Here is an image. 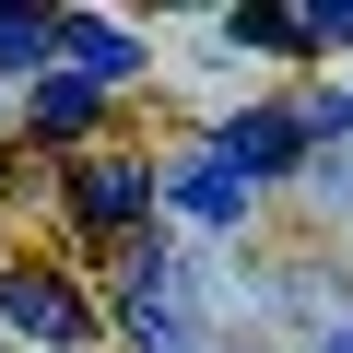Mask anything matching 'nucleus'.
<instances>
[{
	"mask_svg": "<svg viewBox=\"0 0 353 353\" xmlns=\"http://www.w3.org/2000/svg\"><path fill=\"white\" fill-rule=\"evenodd\" d=\"M71 212H83L94 236H130V224L153 212V165H130V153H83V165H71Z\"/></svg>",
	"mask_w": 353,
	"mask_h": 353,
	"instance_id": "f257e3e1",
	"label": "nucleus"
},
{
	"mask_svg": "<svg viewBox=\"0 0 353 353\" xmlns=\"http://www.w3.org/2000/svg\"><path fill=\"white\" fill-rule=\"evenodd\" d=\"M0 306H12V330L48 341V353H83V341H94V306H83L59 271H12V283H0Z\"/></svg>",
	"mask_w": 353,
	"mask_h": 353,
	"instance_id": "f03ea898",
	"label": "nucleus"
},
{
	"mask_svg": "<svg viewBox=\"0 0 353 353\" xmlns=\"http://www.w3.org/2000/svg\"><path fill=\"white\" fill-rule=\"evenodd\" d=\"M48 48H71V83H94V94H106V83H141V36L106 24V12H59Z\"/></svg>",
	"mask_w": 353,
	"mask_h": 353,
	"instance_id": "7ed1b4c3",
	"label": "nucleus"
},
{
	"mask_svg": "<svg viewBox=\"0 0 353 353\" xmlns=\"http://www.w3.org/2000/svg\"><path fill=\"white\" fill-rule=\"evenodd\" d=\"M294 153H306V130H294V106H248V118L224 130V153H212V165H236L248 189H259V176H283Z\"/></svg>",
	"mask_w": 353,
	"mask_h": 353,
	"instance_id": "20e7f679",
	"label": "nucleus"
},
{
	"mask_svg": "<svg viewBox=\"0 0 353 353\" xmlns=\"http://www.w3.org/2000/svg\"><path fill=\"white\" fill-rule=\"evenodd\" d=\"M165 189H176V212H189V224H236V212H248V176H236V165H212V153H189Z\"/></svg>",
	"mask_w": 353,
	"mask_h": 353,
	"instance_id": "39448f33",
	"label": "nucleus"
},
{
	"mask_svg": "<svg viewBox=\"0 0 353 353\" xmlns=\"http://www.w3.org/2000/svg\"><path fill=\"white\" fill-rule=\"evenodd\" d=\"M83 118H94V83H36V130L48 141H71Z\"/></svg>",
	"mask_w": 353,
	"mask_h": 353,
	"instance_id": "423d86ee",
	"label": "nucleus"
},
{
	"mask_svg": "<svg viewBox=\"0 0 353 353\" xmlns=\"http://www.w3.org/2000/svg\"><path fill=\"white\" fill-rule=\"evenodd\" d=\"M0 59H48V12H0Z\"/></svg>",
	"mask_w": 353,
	"mask_h": 353,
	"instance_id": "0eeeda50",
	"label": "nucleus"
},
{
	"mask_svg": "<svg viewBox=\"0 0 353 353\" xmlns=\"http://www.w3.org/2000/svg\"><path fill=\"white\" fill-rule=\"evenodd\" d=\"M318 176H330V189H341V201H353V153H330V165H318Z\"/></svg>",
	"mask_w": 353,
	"mask_h": 353,
	"instance_id": "6e6552de",
	"label": "nucleus"
},
{
	"mask_svg": "<svg viewBox=\"0 0 353 353\" xmlns=\"http://www.w3.org/2000/svg\"><path fill=\"white\" fill-rule=\"evenodd\" d=\"M318 353H353V330H330V341H318Z\"/></svg>",
	"mask_w": 353,
	"mask_h": 353,
	"instance_id": "1a4fd4ad",
	"label": "nucleus"
}]
</instances>
